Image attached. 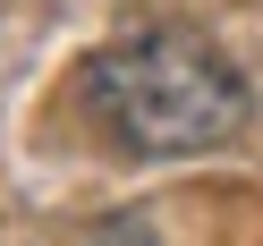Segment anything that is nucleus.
<instances>
[{"label": "nucleus", "instance_id": "f257e3e1", "mask_svg": "<svg viewBox=\"0 0 263 246\" xmlns=\"http://www.w3.org/2000/svg\"><path fill=\"white\" fill-rule=\"evenodd\" d=\"M85 119L136 161H187L246 127V77L221 43L187 26H144L85 60Z\"/></svg>", "mask_w": 263, "mask_h": 246}, {"label": "nucleus", "instance_id": "f03ea898", "mask_svg": "<svg viewBox=\"0 0 263 246\" xmlns=\"http://www.w3.org/2000/svg\"><path fill=\"white\" fill-rule=\"evenodd\" d=\"M85 246H153V238H144V229L136 221H102V229H93V238Z\"/></svg>", "mask_w": 263, "mask_h": 246}]
</instances>
